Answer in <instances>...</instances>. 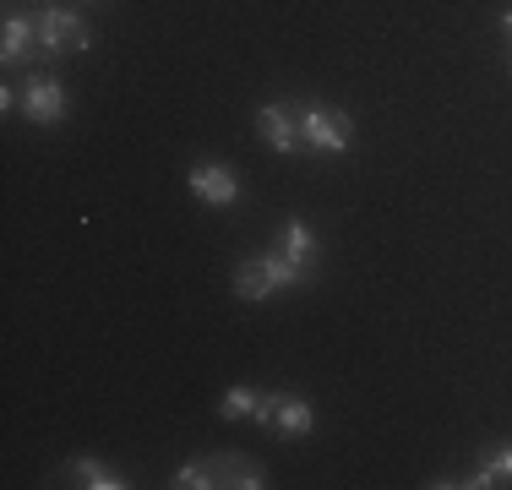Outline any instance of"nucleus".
Here are the masks:
<instances>
[{
	"label": "nucleus",
	"mask_w": 512,
	"mask_h": 490,
	"mask_svg": "<svg viewBox=\"0 0 512 490\" xmlns=\"http://www.w3.org/2000/svg\"><path fill=\"white\" fill-rule=\"evenodd\" d=\"M300 278H306V267H300L295 256L262 251V256H246V262L235 267V294L251 305H262L273 289H289V284H300Z\"/></svg>",
	"instance_id": "obj_1"
},
{
	"label": "nucleus",
	"mask_w": 512,
	"mask_h": 490,
	"mask_svg": "<svg viewBox=\"0 0 512 490\" xmlns=\"http://www.w3.org/2000/svg\"><path fill=\"white\" fill-rule=\"evenodd\" d=\"M33 28H39V44H33V55H39V60L82 55V49L93 44V28L77 17V11H66V6H44L39 17H33Z\"/></svg>",
	"instance_id": "obj_2"
},
{
	"label": "nucleus",
	"mask_w": 512,
	"mask_h": 490,
	"mask_svg": "<svg viewBox=\"0 0 512 490\" xmlns=\"http://www.w3.org/2000/svg\"><path fill=\"white\" fill-rule=\"evenodd\" d=\"M300 147H311V153H349L355 147V120L333 104H300Z\"/></svg>",
	"instance_id": "obj_3"
},
{
	"label": "nucleus",
	"mask_w": 512,
	"mask_h": 490,
	"mask_svg": "<svg viewBox=\"0 0 512 490\" xmlns=\"http://www.w3.org/2000/svg\"><path fill=\"white\" fill-rule=\"evenodd\" d=\"M22 115H28L33 126H60V120H66V88H60V77L33 71V77L22 82Z\"/></svg>",
	"instance_id": "obj_4"
},
{
	"label": "nucleus",
	"mask_w": 512,
	"mask_h": 490,
	"mask_svg": "<svg viewBox=\"0 0 512 490\" xmlns=\"http://www.w3.org/2000/svg\"><path fill=\"white\" fill-rule=\"evenodd\" d=\"M256 137H262L267 153H295V147H300V109L262 104V109H256Z\"/></svg>",
	"instance_id": "obj_5"
},
{
	"label": "nucleus",
	"mask_w": 512,
	"mask_h": 490,
	"mask_svg": "<svg viewBox=\"0 0 512 490\" xmlns=\"http://www.w3.org/2000/svg\"><path fill=\"white\" fill-rule=\"evenodd\" d=\"M186 186L207 207H235L240 202V180H235V169H229V164H191Z\"/></svg>",
	"instance_id": "obj_6"
},
{
	"label": "nucleus",
	"mask_w": 512,
	"mask_h": 490,
	"mask_svg": "<svg viewBox=\"0 0 512 490\" xmlns=\"http://www.w3.org/2000/svg\"><path fill=\"white\" fill-rule=\"evenodd\" d=\"M213 469H218V485H235V490H262L267 485V469L246 452H213Z\"/></svg>",
	"instance_id": "obj_7"
},
{
	"label": "nucleus",
	"mask_w": 512,
	"mask_h": 490,
	"mask_svg": "<svg viewBox=\"0 0 512 490\" xmlns=\"http://www.w3.org/2000/svg\"><path fill=\"white\" fill-rule=\"evenodd\" d=\"M273 431H284L289 441H306L316 431V409L300 392H278V420H273Z\"/></svg>",
	"instance_id": "obj_8"
},
{
	"label": "nucleus",
	"mask_w": 512,
	"mask_h": 490,
	"mask_svg": "<svg viewBox=\"0 0 512 490\" xmlns=\"http://www.w3.org/2000/svg\"><path fill=\"white\" fill-rule=\"evenodd\" d=\"M66 474H71L77 485H88V490H126V485H131L126 474L109 469V463H99V458H71Z\"/></svg>",
	"instance_id": "obj_9"
},
{
	"label": "nucleus",
	"mask_w": 512,
	"mask_h": 490,
	"mask_svg": "<svg viewBox=\"0 0 512 490\" xmlns=\"http://www.w3.org/2000/svg\"><path fill=\"white\" fill-rule=\"evenodd\" d=\"M33 44H39V28H33L28 17H6V28H0V60L11 66V60H22Z\"/></svg>",
	"instance_id": "obj_10"
},
{
	"label": "nucleus",
	"mask_w": 512,
	"mask_h": 490,
	"mask_svg": "<svg viewBox=\"0 0 512 490\" xmlns=\"http://www.w3.org/2000/svg\"><path fill=\"white\" fill-rule=\"evenodd\" d=\"M256 398H262V392L246 387V382L229 387L224 398H218V420H224V425H235V420H256Z\"/></svg>",
	"instance_id": "obj_11"
},
{
	"label": "nucleus",
	"mask_w": 512,
	"mask_h": 490,
	"mask_svg": "<svg viewBox=\"0 0 512 490\" xmlns=\"http://www.w3.org/2000/svg\"><path fill=\"white\" fill-rule=\"evenodd\" d=\"M284 256H295L300 267L316 262V235H311V224L306 218H289V229H284V245H278Z\"/></svg>",
	"instance_id": "obj_12"
},
{
	"label": "nucleus",
	"mask_w": 512,
	"mask_h": 490,
	"mask_svg": "<svg viewBox=\"0 0 512 490\" xmlns=\"http://www.w3.org/2000/svg\"><path fill=\"white\" fill-rule=\"evenodd\" d=\"M169 485H175V490H213V485H218L213 458H191V463H180L175 480H169Z\"/></svg>",
	"instance_id": "obj_13"
},
{
	"label": "nucleus",
	"mask_w": 512,
	"mask_h": 490,
	"mask_svg": "<svg viewBox=\"0 0 512 490\" xmlns=\"http://www.w3.org/2000/svg\"><path fill=\"white\" fill-rule=\"evenodd\" d=\"M485 469H491L496 480H512V447H491L485 452Z\"/></svg>",
	"instance_id": "obj_14"
},
{
	"label": "nucleus",
	"mask_w": 512,
	"mask_h": 490,
	"mask_svg": "<svg viewBox=\"0 0 512 490\" xmlns=\"http://www.w3.org/2000/svg\"><path fill=\"white\" fill-rule=\"evenodd\" d=\"M278 420V392H262L256 398V425H273Z\"/></svg>",
	"instance_id": "obj_15"
},
{
	"label": "nucleus",
	"mask_w": 512,
	"mask_h": 490,
	"mask_svg": "<svg viewBox=\"0 0 512 490\" xmlns=\"http://www.w3.org/2000/svg\"><path fill=\"white\" fill-rule=\"evenodd\" d=\"M17 104H22V93H17V88H0V109H6V115H11Z\"/></svg>",
	"instance_id": "obj_16"
},
{
	"label": "nucleus",
	"mask_w": 512,
	"mask_h": 490,
	"mask_svg": "<svg viewBox=\"0 0 512 490\" xmlns=\"http://www.w3.org/2000/svg\"><path fill=\"white\" fill-rule=\"evenodd\" d=\"M502 33H507V39H512V6L502 11Z\"/></svg>",
	"instance_id": "obj_17"
},
{
	"label": "nucleus",
	"mask_w": 512,
	"mask_h": 490,
	"mask_svg": "<svg viewBox=\"0 0 512 490\" xmlns=\"http://www.w3.org/2000/svg\"><path fill=\"white\" fill-rule=\"evenodd\" d=\"M507 66H512V60H507Z\"/></svg>",
	"instance_id": "obj_18"
}]
</instances>
